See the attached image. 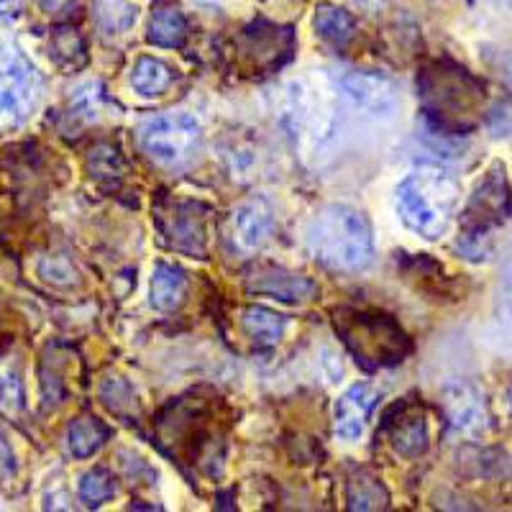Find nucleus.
Listing matches in <instances>:
<instances>
[{"label":"nucleus","instance_id":"obj_1","mask_svg":"<svg viewBox=\"0 0 512 512\" xmlns=\"http://www.w3.org/2000/svg\"><path fill=\"white\" fill-rule=\"evenodd\" d=\"M418 98L425 116L441 131L466 134L479 121L484 105V82L459 64L441 59L425 64L418 75Z\"/></svg>","mask_w":512,"mask_h":512},{"label":"nucleus","instance_id":"obj_2","mask_svg":"<svg viewBox=\"0 0 512 512\" xmlns=\"http://www.w3.org/2000/svg\"><path fill=\"white\" fill-rule=\"evenodd\" d=\"M308 249L336 272H359L374 259L372 226L351 205H326L308 226Z\"/></svg>","mask_w":512,"mask_h":512},{"label":"nucleus","instance_id":"obj_3","mask_svg":"<svg viewBox=\"0 0 512 512\" xmlns=\"http://www.w3.org/2000/svg\"><path fill=\"white\" fill-rule=\"evenodd\" d=\"M333 328L364 369L395 367L413 351L410 336L392 315L372 310H336Z\"/></svg>","mask_w":512,"mask_h":512},{"label":"nucleus","instance_id":"obj_4","mask_svg":"<svg viewBox=\"0 0 512 512\" xmlns=\"http://www.w3.org/2000/svg\"><path fill=\"white\" fill-rule=\"evenodd\" d=\"M459 203V187L438 169H420L402 180L397 190V210L402 223L423 239L443 236Z\"/></svg>","mask_w":512,"mask_h":512},{"label":"nucleus","instance_id":"obj_5","mask_svg":"<svg viewBox=\"0 0 512 512\" xmlns=\"http://www.w3.org/2000/svg\"><path fill=\"white\" fill-rule=\"evenodd\" d=\"M41 77L11 44H0V128H16L34 113Z\"/></svg>","mask_w":512,"mask_h":512},{"label":"nucleus","instance_id":"obj_6","mask_svg":"<svg viewBox=\"0 0 512 512\" xmlns=\"http://www.w3.org/2000/svg\"><path fill=\"white\" fill-rule=\"evenodd\" d=\"M203 131L200 123L187 113H164L141 126V146L154 162L164 167H180L190 162L200 149Z\"/></svg>","mask_w":512,"mask_h":512},{"label":"nucleus","instance_id":"obj_7","mask_svg":"<svg viewBox=\"0 0 512 512\" xmlns=\"http://www.w3.org/2000/svg\"><path fill=\"white\" fill-rule=\"evenodd\" d=\"M210 213L213 210L198 200H162L154 221L169 249L205 259L210 241Z\"/></svg>","mask_w":512,"mask_h":512},{"label":"nucleus","instance_id":"obj_8","mask_svg":"<svg viewBox=\"0 0 512 512\" xmlns=\"http://www.w3.org/2000/svg\"><path fill=\"white\" fill-rule=\"evenodd\" d=\"M507 218V182L505 172H492L477 195L472 198L464 213V236L459 241V249L469 254V259H482L487 254L484 241L489 239V231L500 226Z\"/></svg>","mask_w":512,"mask_h":512},{"label":"nucleus","instance_id":"obj_9","mask_svg":"<svg viewBox=\"0 0 512 512\" xmlns=\"http://www.w3.org/2000/svg\"><path fill=\"white\" fill-rule=\"evenodd\" d=\"M246 290L274 297L280 303H310L320 295L318 282L300 272H292V269L274 267V264L256 267L246 280Z\"/></svg>","mask_w":512,"mask_h":512},{"label":"nucleus","instance_id":"obj_10","mask_svg":"<svg viewBox=\"0 0 512 512\" xmlns=\"http://www.w3.org/2000/svg\"><path fill=\"white\" fill-rule=\"evenodd\" d=\"M274 231V216L272 208L264 198H254L241 203L233 210L231 216V244L239 251H256L264 241L269 239V233Z\"/></svg>","mask_w":512,"mask_h":512},{"label":"nucleus","instance_id":"obj_11","mask_svg":"<svg viewBox=\"0 0 512 512\" xmlns=\"http://www.w3.org/2000/svg\"><path fill=\"white\" fill-rule=\"evenodd\" d=\"M379 390H374L372 384H354L341 400L336 402V423L333 431L344 441H356L361 433L367 431V423L372 418L374 408L379 402Z\"/></svg>","mask_w":512,"mask_h":512},{"label":"nucleus","instance_id":"obj_12","mask_svg":"<svg viewBox=\"0 0 512 512\" xmlns=\"http://www.w3.org/2000/svg\"><path fill=\"white\" fill-rule=\"evenodd\" d=\"M244 57L256 70H274L292 54V31L277 26H251L244 34Z\"/></svg>","mask_w":512,"mask_h":512},{"label":"nucleus","instance_id":"obj_13","mask_svg":"<svg viewBox=\"0 0 512 512\" xmlns=\"http://www.w3.org/2000/svg\"><path fill=\"white\" fill-rule=\"evenodd\" d=\"M397 420H392L387 415V423L384 428L390 431V443L397 454L405 456V459H418L428 451V423H425V415L420 410L410 413L408 402L397 405Z\"/></svg>","mask_w":512,"mask_h":512},{"label":"nucleus","instance_id":"obj_14","mask_svg":"<svg viewBox=\"0 0 512 512\" xmlns=\"http://www.w3.org/2000/svg\"><path fill=\"white\" fill-rule=\"evenodd\" d=\"M187 274L175 264H157L152 274V305L159 313H172L185 303Z\"/></svg>","mask_w":512,"mask_h":512},{"label":"nucleus","instance_id":"obj_15","mask_svg":"<svg viewBox=\"0 0 512 512\" xmlns=\"http://www.w3.org/2000/svg\"><path fill=\"white\" fill-rule=\"evenodd\" d=\"M241 323H244L246 336L262 349H272V346L280 344L287 328L285 315L272 308H264V305H249L241 315Z\"/></svg>","mask_w":512,"mask_h":512},{"label":"nucleus","instance_id":"obj_16","mask_svg":"<svg viewBox=\"0 0 512 512\" xmlns=\"http://www.w3.org/2000/svg\"><path fill=\"white\" fill-rule=\"evenodd\" d=\"M113 431L95 415H82L72 420L70 431H67V448L75 459H90L111 441Z\"/></svg>","mask_w":512,"mask_h":512},{"label":"nucleus","instance_id":"obj_17","mask_svg":"<svg viewBox=\"0 0 512 512\" xmlns=\"http://www.w3.org/2000/svg\"><path fill=\"white\" fill-rule=\"evenodd\" d=\"M344 88L356 100V105L369 108V111H377V108L379 111H387V108H392V100H395L390 82L377 75H359V72H354V75L344 80Z\"/></svg>","mask_w":512,"mask_h":512},{"label":"nucleus","instance_id":"obj_18","mask_svg":"<svg viewBox=\"0 0 512 512\" xmlns=\"http://www.w3.org/2000/svg\"><path fill=\"white\" fill-rule=\"evenodd\" d=\"M172 80H175L172 67L167 62H162V59L154 57H141L136 62L134 72H131V85L144 98H159V95H164L169 90V85H172Z\"/></svg>","mask_w":512,"mask_h":512},{"label":"nucleus","instance_id":"obj_19","mask_svg":"<svg viewBox=\"0 0 512 512\" xmlns=\"http://www.w3.org/2000/svg\"><path fill=\"white\" fill-rule=\"evenodd\" d=\"M349 507L351 510H387L390 507V492L377 474L359 469L349 479Z\"/></svg>","mask_w":512,"mask_h":512},{"label":"nucleus","instance_id":"obj_20","mask_svg":"<svg viewBox=\"0 0 512 512\" xmlns=\"http://www.w3.org/2000/svg\"><path fill=\"white\" fill-rule=\"evenodd\" d=\"M187 34H190V29H187V18L182 16V11H177V8H162L149 21V34H146V39L157 44V47L180 49L187 41Z\"/></svg>","mask_w":512,"mask_h":512},{"label":"nucleus","instance_id":"obj_21","mask_svg":"<svg viewBox=\"0 0 512 512\" xmlns=\"http://www.w3.org/2000/svg\"><path fill=\"white\" fill-rule=\"evenodd\" d=\"M88 172L95 182L116 187L126 175V162L113 144H95L88 154Z\"/></svg>","mask_w":512,"mask_h":512},{"label":"nucleus","instance_id":"obj_22","mask_svg":"<svg viewBox=\"0 0 512 512\" xmlns=\"http://www.w3.org/2000/svg\"><path fill=\"white\" fill-rule=\"evenodd\" d=\"M52 57L62 70H80L88 62L85 39L75 26H57L52 34Z\"/></svg>","mask_w":512,"mask_h":512},{"label":"nucleus","instance_id":"obj_23","mask_svg":"<svg viewBox=\"0 0 512 512\" xmlns=\"http://www.w3.org/2000/svg\"><path fill=\"white\" fill-rule=\"evenodd\" d=\"M95 24L105 34H123L136 24L139 8L131 6L128 0H95L93 6Z\"/></svg>","mask_w":512,"mask_h":512},{"label":"nucleus","instance_id":"obj_24","mask_svg":"<svg viewBox=\"0 0 512 512\" xmlns=\"http://www.w3.org/2000/svg\"><path fill=\"white\" fill-rule=\"evenodd\" d=\"M315 31H318L323 39L333 41L338 47H344L346 41H351L356 31V21L349 11L338 6H318L315 11Z\"/></svg>","mask_w":512,"mask_h":512},{"label":"nucleus","instance_id":"obj_25","mask_svg":"<svg viewBox=\"0 0 512 512\" xmlns=\"http://www.w3.org/2000/svg\"><path fill=\"white\" fill-rule=\"evenodd\" d=\"M80 497L88 507H100L116 497V477L105 466H93L80 479Z\"/></svg>","mask_w":512,"mask_h":512},{"label":"nucleus","instance_id":"obj_26","mask_svg":"<svg viewBox=\"0 0 512 512\" xmlns=\"http://www.w3.org/2000/svg\"><path fill=\"white\" fill-rule=\"evenodd\" d=\"M39 274L54 287H70L77 282V269L67 256H47L41 259Z\"/></svg>","mask_w":512,"mask_h":512},{"label":"nucleus","instance_id":"obj_27","mask_svg":"<svg viewBox=\"0 0 512 512\" xmlns=\"http://www.w3.org/2000/svg\"><path fill=\"white\" fill-rule=\"evenodd\" d=\"M103 402L108 405V410L123 415V408H134L136 397L126 382H121V379H108L103 384Z\"/></svg>","mask_w":512,"mask_h":512},{"label":"nucleus","instance_id":"obj_28","mask_svg":"<svg viewBox=\"0 0 512 512\" xmlns=\"http://www.w3.org/2000/svg\"><path fill=\"white\" fill-rule=\"evenodd\" d=\"M77 0H39L41 11L49 13V16H57V13H67Z\"/></svg>","mask_w":512,"mask_h":512},{"label":"nucleus","instance_id":"obj_29","mask_svg":"<svg viewBox=\"0 0 512 512\" xmlns=\"http://www.w3.org/2000/svg\"><path fill=\"white\" fill-rule=\"evenodd\" d=\"M21 0H0V21H13L18 16Z\"/></svg>","mask_w":512,"mask_h":512}]
</instances>
